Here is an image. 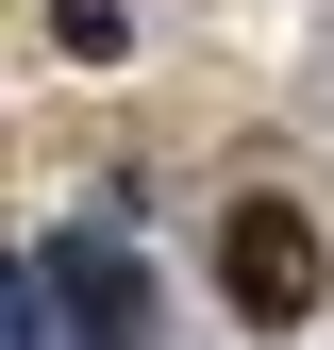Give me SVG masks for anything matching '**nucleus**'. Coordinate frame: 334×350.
Returning <instances> with one entry per match:
<instances>
[{
    "label": "nucleus",
    "mask_w": 334,
    "mask_h": 350,
    "mask_svg": "<svg viewBox=\"0 0 334 350\" xmlns=\"http://www.w3.org/2000/svg\"><path fill=\"white\" fill-rule=\"evenodd\" d=\"M51 317H67V350H151L167 317H151L134 234H67V250H51Z\"/></svg>",
    "instance_id": "obj_2"
},
{
    "label": "nucleus",
    "mask_w": 334,
    "mask_h": 350,
    "mask_svg": "<svg viewBox=\"0 0 334 350\" xmlns=\"http://www.w3.org/2000/svg\"><path fill=\"white\" fill-rule=\"evenodd\" d=\"M0 350H51V267H0Z\"/></svg>",
    "instance_id": "obj_3"
},
{
    "label": "nucleus",
    "mask_w": 334,
    "mask_h": 350,
    "mask_svg": "<svg viewBox=\"0 0 334 350\" xmlns=\"http://www.w3.org/2000/svg\"><path fill=\"white\" fill-rule=\"evenodd\" d=\"M318 284H334V250H318V217L250 184V200L218 217V300H234L250 334H301V317H318Z\"/></svg>",
    "instance_id": "obj_1"
}]
</instances>
